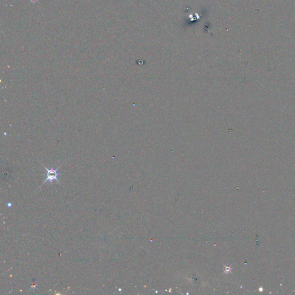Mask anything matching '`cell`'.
<instances>
[{
  "label": "cell",
  "mask_w": 295,
  "mask_h": 295,
  "mask_svg": "<svg viewBox=\"0 0 295 295\" xmlns=\"http://www.w3.org/2000/svg\"><path fill=\"white\" fill-rule=\"evenodd\" d=\"M63 164H64V163H63ZM63 164H62L61 166H59V167L57 168H56V169H52V168L48 169L47 168H46V167L44 165H43V164L41 163V164L43 166V167L45 168V170H46V171H47V173H46V179L45 180V181L43 182V185L45 183H46V182H49L50 183H52V182H53L54 181H57V182L59 183H61L60 181H59V180L58 179V176L59 175H60L61 174H60V173H58V169L60 168L61 167V166L62 165H63Z\"/></svg>",
  "instance_id": "6da1fadb"
}]
</instances>
